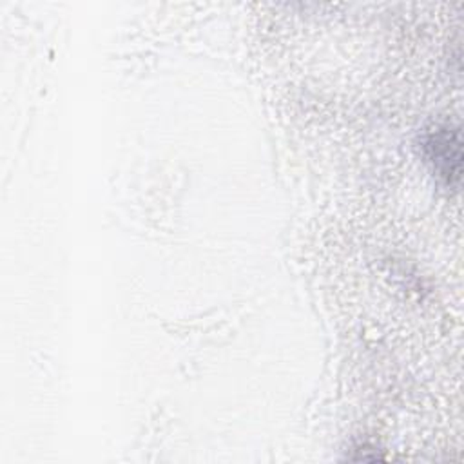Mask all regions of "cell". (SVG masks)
<instances>
[{
  "label": "cell",
  "mask_w": 464,
  "mask_h": 464,
  "mask_svg": "<svg viewBox=\"0 0 464 464\" xmlns=\"http://www.w3.org/2000/svg\"><path fill=\"white\" fill-rule=\"evenodd\" d=\"M420 149L433 174L444 185L453 187L459 183L462 165V140L459 127L435 125L422 134Z\"/></svg>",
  "instance_id": "obj_1"
}]
</instances>
